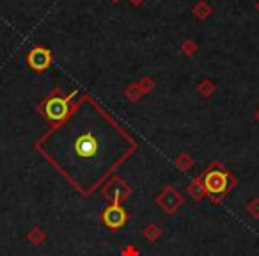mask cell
I'll return each mask as SVG.
<instances>
[{
	"instance_id": "7a4b0ae2",
	"label": "cell",
	"mask_w": 259,
	"mask_h": 256,
	"mask_svg": "<svg viewBox=\"0 0 259 256\" xmlns=\"http://www.w3.org/2000/svg\"><path fill=\"white\" fill-rule=\"evenodd\" d=\"M45 112H47V116L52 119V121H61V119H64L69 112L68 100L59 98V96L50 98V100L47 101V105H45Z\"/></svg>"
},
{
	"instance_id": "5b68a950",
	"label": "cell",
	"mask_w": 259,
	"mask_h": 256,
	"mask_svg": "<svg viewBox=\"0 0 259 256\" xmlns=\"http://www.w3.org/2000/svg\"><path fill=\"white\" fill-rule=\"evenodd\" d=\"M105 223L110 228H119L121 224H124V212L117 206H112L105 213Z\"/></svg>"
},
{
	"instance_id": "6da1fadb",
	"label": "cell",
	"mask_w": 259,
	"mask_h": 256,
	"mask_svg": "<svg viewBox=\"0 0 259 256\" xmlns=\"http://www.w3.org/2000/svg\"><path fill=\"white\" fill-rule=\"evenodd\" d=\"M73 152L76 155V160H83V162H91V160L98 159L100 153L103 152V146L100 142V135L96 132H78L73 137Z\"/></svg>"
},
{
	"instance_id": "3957f363",
	"label": "cell",
	"mask_w": 259,
	"mask_h": 256,
	"mask_svg": "<svg viewBox=\"0 0 259 256\" xmlns=\"http://www.w3.org/2000/svg\"><path fill=\"white\" fill-rule=\"evenodd\" d=\"M48 62H50V54H48V50H45V48H34V50L30 52L29 64L32 66L36 71L45 69L48 66Z\"/></svg>"
},
{
	"instance_id": "277c9868",
	"label": "cell",
	"mask_w": 259,
	"mask_h": 256,
	"mask_svg": "<svg viewBox=\"0 0 259 256\" xmlns=\"http://www.w3.org/2000/svg\"><path fill=\"white\" fill-rule=\"evenodd\" d=\"M206 187L211 192H222L227 187V176L220 171H211V173L206 176Z\"/></svg>"
}]
</instances>
